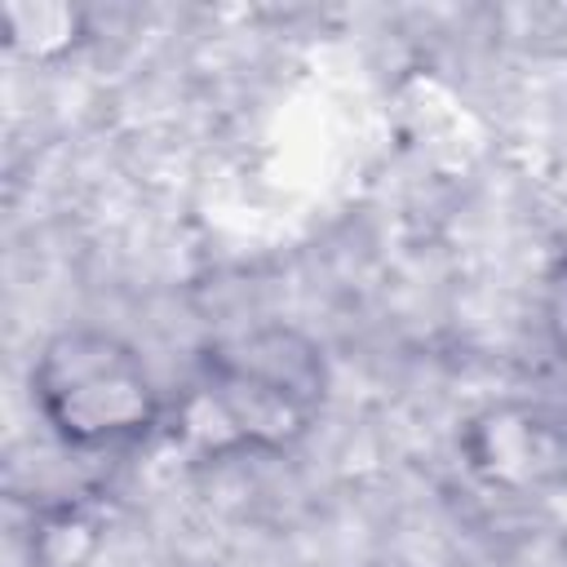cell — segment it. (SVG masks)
Segmentation results:
<instances>
[{"mask_svg": "<svg viewBox=\"0 0 567 567\" xmlns=\"http://www.w3.org/2000/svg\"><path fill=\"white\" fill-rule=\"evenodd\" d=\"M31 390L58 439L71 447H111L151 430L159 394L142 354L102 328H66L44 341Z\"/></svg>", "mask_w": 567, "mask_h": 567, "instance_id": "1", "label": "cell"}, {"mask_svg": "<svg viewBox=\"0 0 567 567\" xmlns=\"http://www.w3.org/2000/svg\"><path fill=\"white\" fill-rule=\"evenodd\" d=\"M208 399L230 434L288 443L323 403V359L297 332H248L208 354Z\"/></svg>", "mask_w": 567, "mask_h": 567, "instance_id": "2", "label": "cell"}]
</instances>
